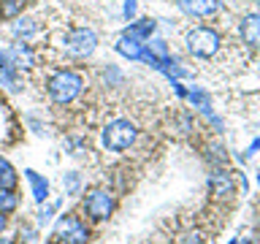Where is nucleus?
Wrapping results in <instances>:
<instances>
[{"mask_svg":"<svg viewBox=\"0 0 260 244\" xmlns=\"http://www.w3.org/2000/svg\"><path fill=\"white\" fill-rule=\"evenodd\" d=\"M0 60H3V68H30L32 65V52L24 44H14L0 54Z\"/></svg>","mask_w":260,"mask_h":244,"instance_id":"7","label":"nucleus"},{"mask_svg":"<svg viewBox=\"0 0 260 244\" xmlns=\"http://www.w3.org/2000/svg\"><path fill=\"white\" fill-rule=\"evenodd\" d=\"M3 228H6V215L0 211V231H3Z\"/></svg>","mask_w":260,"mask_h":244,"instance_id":"26","label":"nucleus"},{"mask_svg":"<svg viewBox=\"0 0 260 244\" xmlns=\"http://www.w3.org/2000/svg\"><path fill=\"white\" fill-rule=\"evenodd\" d=\"M257 149H260V138H255V141L249 144V149H247V155H255Z\"/></svg>","mask_w":260,"mask_h":244,"instance_id":"25","label":"nucleus"},{"mask_svg":"<svg viewBox=\"0 0 260 244\" xmlns=\"http://www.w3.org/2000/svg\"><path fill=\"white\" fill-rule=\"evenodd\" d=\"M19 236H24V241H32V239H36V231H32V228H22Z\"/></svg>","mask_w":260,"mask_h":244,"instance_id":"24","label":"nucleus"},{"mask_svg":"<svg viewBox=\"0 0 260 244\" xmlns=\"http://www.w3.org/2000/svg\"><path fill=\"white\" fill-rule=\"evenodd\" d=\"M62 187H65V195H79V190H81V174L79 171L62 174Z\"/></svg>","mask_w":260,"mask_h":244,"instance_id":"15","label":"nucleus"},{"mask_svg":"<svg viewBox=\"0 0 260 244\" xmlns=\"http://www.w3.org/2000/svg\"><path fill=\"white\" fill-rule=\"evenodd\" d=\"M231 244H239V241H231Z\"/></svg>","mask_w":260,"mask_h":244,"instance_id":"29","label":"nucleus"},{"mask_svg":"<svg viewBox=\"0 0 260 244\" xmlns=\"http://www.w3.org/2000/svg\"><path fill=\"white\" fill-rule=\"evenodd\" d=\"M24 176H27V182H30V187H32V198H36L38 203H44V201H49V182L41 174H36L32 168H27L24 171Z\"/></svg>","mask_w":260,"mask_h":244,"instance_id":"10","label":"nucleus"},{"mask_svg":"<svg viewBox=\"0 0 260 244\" xmlns=\"http://www.w3.org/2000/svg\"><path fill=\"white\" fill-rule=\"evenodd\" d=\"M187 98H190V101H192L195 106H198V109H201L203 114H209V117H211V101L201 93V89H192V93H187Z\"/></svg>","mask_w":260,"mask_h":244,"instance_id":"18","label":"nucleus"},{"mask_svg":"<svg viewBox=\"0 0 260 244\" xmlns=\"http://www.w3.org/2000/svg\"><path fill=\"white\" fill-rule=\"evenodd\" d=\"M81 87H84V81H81V76L73 71H57L54 76L49 79V95H52V101L60 103V106L76 101L81 95Z\"/></svg>","mask_w":260,"mask_h":244,"instance_id":"1","label":"nucleus"},{"mask_svg":"<svg viewBox=\"0 0 260 244\" xmlns=\"http://www.w3.org/2000/svg\"><path fill=\"white\" fill-rule=\"evenodd\" d=\"M0 187L3 190H14L16 187V171L6 158H0Z\"/></svg>","mask_w":260,"mask_h":244,"instance_id":"14","label":"nucleus"},{"mask_svg":"<svg viewBox=\"0 0 260 244\" xmlns=\"http://www.w3.org/2000/svg\"><path fill=\"white\" fill-rule=\"evenodd\" d=\"M211 190H214L219 198H228V195H233V182L228 179V174L217 171V174H211Z\"/></svg>","mask_w":260,"mask_h":244,"instance_id":"13","label":"nucleus"},{"mask_svg":"<svg viewBox=\"0 0 260 244\" xmlns=\"http://www.w3.org/2000/svg\"><path fill=\"white\" fill-rule=\"evenodd\" d=\"M24 0H6V6H3V16H16V11L22 8Z\"/></svg>","mask_w":260,"mask_h":244,"instance_id":"20","label":"nucleus"},{"mask_svg":"<svg viewBox=\"0 0 260 244\" xmlns=\"http://www.w3.org/2000/svg\"><path fill=\"white\" fill-rule=\"evenodd\" d=\"M52 239L60 241V244H87L89 231H87V225L81 223V217L62 215L60 220H57V225H54V236H52Z\"/></svg>","mask_w":260,"mask_h":244,"instance_id":"4","label":"nucleus"},{"mask_svg":"<svg viewBox=\"0 0 260 244\" xmlns=\"http://www.w3.org/2000/svg\"><path fill=\"white\" fill-rule=\"evenodd\" d=\"M239 33H241L244 44H249V46L260 49V14H249V16H244Z\"/></svg>","mask_w":260,"mask_h":244,"instance_id":"9","label":"nucleus"},{"mask_svg":"<svg viewBox=\"0 0 260 244\" xmlns=\"http://www.w3.org/2000/svg\"><path fill=\"white\" fill-rule=\"evenodd\" d=\"M114 195L109 190H103V187H98V190L92 193H87V198H84V211H87V217L89 220H109V215L114 211Z\"/></svg>","mask_w":260,"mask_h":244,"instance_id":"5","label":"nucleus"},{"mask_svg":"<svg viewBox=\"0 0 260 244\" xmlns=\"http://www.w3.org/2000/svg\"><path fill=\"white\" fill-rule=\"evenodd\" d=\"M152 33H154L152 19H141V22H133V24L125 27V36L133 38V41H146V38H152Z\"/></svg>","mask_w":260,"mask_h":244,"instance_id":"11","label":"nucleus"},{"mask_svg":"<svg viewBox=\"0 0 260 244\" xmlns=\"http://www.w3.org/2000/svg\"><path fill=\"white\" fill-rule=\"evenodd\" d=\"M136 138H138V130H136L133 122H127V119H114L111 125L103 130V146L111 152L130 149V146L136 144Z\"/></svg>","mask_w":260,"mask_h":244,"instance_id":"2","label":"nucleus"},{"mask_svg":"<svg viewBox=\"0 0 260 244\" xmlns=\"http://www.w3.org/2000/svg\"><path fill=\"white\" fill-rule=\"evenodd\" d=\"M182 244H203V236L195 231V233H184L182 236Z\"/></svg>","mask_w":260,"mask_h":244,"instance_id":"22","label":"nucleus"},{"mask_svg":"<svg viewBox=\"0 0 260 244\" xmlns=\"http://www.w3.org/2000/svg\"><path fill=\"white\" fill-rule=\"evenodd\" d=\"M60 206H62V201H44L41 203V209H38V225H44V223H49L52 220V215H57L60 211Z\"/></svg>","mask_w":260,"mask_h":244,"instance_id":"16","label":"nucleus"},{"mask_svg":"<svg viewBox=\"0 0 260 244\" xmlns=\"http://www.w3.org/2000/svg\"><path fill=\"white\" fill-rule=\"evenodd\" d=\"M219 46H222V38H219V33L211 30V27H195V30L187 33V49H190V54L201 57V60L214 57L219 52Z\"/></svg>","mask_w":260,"mask_h":244,"instance_id":"3","label":"nucleus"},{"mask_svg":"<svg viewBox=\"0 0 260 244\" xmlns=\"http://www.w3.org/2000/svg\"><path fill=\"white\" fill-rule=\"evenodd\" d=\"M16 195H14V190H3V187H0V211H3V215H8V211H14L16 209Z\"/></svg>","mask_w":260,"mask_h":244,"instance_id":"17","label":"nucleus"},{"mask_svg":"<svg viewBox=\"0 0 260 244\" xmlns=\"http://www.w3.org/2000/svg\"><path fill=\"white\" fill-rule=\"evenodd\" d=\"M244 244H252V241H244Z\"/></svg>","mask_w":260,"mask_h":244,"instance_id":"28","label":"nucleus"},{"mask_svg":"<svg viewBox=\"0 0 260 244\" xmlns=\"http://www.w3.org/2000/svg\"><path fill=\"white\" fill-rule=\"evenodd\" d=\"M133 14H136V0H125V16L130 19Z\"/></svg>","mask_w":260,"mask_h":244,"instance_id":"23","label":"nucleus"},{"mask_svg":"<svg viewBox=\"0 0 260 244\" xmlns=\"http://www.w3.org/2000/svg\"><path fill=\"white\" fill-rule=\"evenodd\" d=\"M257 6H260V0H257Z\"/></svg>","mask_w":260,"mask_h":244,"instance_id":"30","label":"nucleus"},{"mask_svg":"<svg viewBox=\"0 0 260 244\" xmlns=\"http://www.w3.org/2000/svg\"><path fill=\"white\" fill-rule=\"evenodd\" d=\"M95 44H98L95 33L87 30V27L73 30V33H68V38H65V49H68L73 57H87V54H92V52H95Z\"/></svg>","mask_w":260,"mask_h":244,"instance_id":"6","label":"nucleus"},{"mask_svg":"<svg viewBox=\"0 0 260 244\" xmlns=\"http://www.w3.org/2000/svg\"><path fill=\"white\" fill-rule=\"evenodd\" d=\"M176 6L182 8L187 16H211L219 11L222 0H176Z\"/></svg>","mask_w":260,"mask_h":244,"instance_id":"8","label":"nucleus"},{"mask_svg":"<svg viewBox=\"0 0 260 244\" xmlns=\"http://www.w3.org/2000/svg\"><path fill=\"white\" fill-rule=\"evenodd\" d=\"M0 244H11V241H8V239H0Z\"/></svg>","mask_w":260,"mask_h":244,"instance_id":"27","label":"nucleus"},{"mask_svg":"<svg viewBox=\"0 0 260 244\" xmlns=\"http://www.w3.org/2000/svg\"><path fill=\"white\" fill-rule=\"evenodd\" d=\"M14 33L16 36H32V33H36V24H32V19H19L14 24Z\"/></svg>","mask_w":260,"mask_h":244,"instance_id":"19","label":"nucleus"},{"mask_svg":"<svg viewBox=\"0 0 260 244\" xmlns=\"http://www.w3.org/2000/svg\"><path fill=\"white\" fill-rule=\"evenodd\" d=\"M149 54H154V57H168L166 41H152V46H149Z\"/></svg>","mask_w":260,"mask_h":244,"instance_id":"21","label":"nucleus"},{"mask_svg":"<svg viewBox=\"0 0 260 244\" xmlns=\"http://www.w3.org/2000/svg\"><path fill=\"white\" fill-rule=\"evenodd\" d=\"M117 52H119L122 57H127V60H141L144 46H141V41H133V38L122 36V38L117 41Z\"/></svg>","mask_w":260,"mask_h":244,"instance_id":"12","label":"nucleus"}]
</instances>
